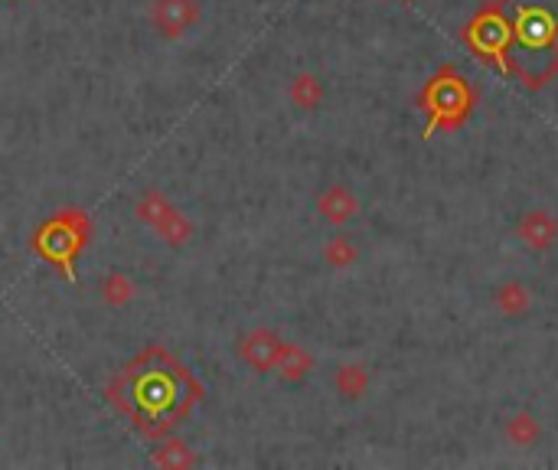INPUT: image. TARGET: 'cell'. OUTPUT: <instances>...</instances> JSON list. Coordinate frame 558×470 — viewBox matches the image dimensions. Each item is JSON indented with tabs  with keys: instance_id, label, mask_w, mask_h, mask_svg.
<instances>
[{
	"instance_id": "obj_3",
	"label": "cell",
	"mask_w": 558,
	"mask_h": 470,
	"mask_svg": "<svg viewBox=\"0 0 558 470\" xmlns=\"http://www.w3.org/2000/svg\"><path fill=\"white\" fill-rule=\"evenodd\" d=\"M464 82L461 79H451V82H441V85H434V98H431V105L438 115H457V108H464Z\"/></svg>"
},
{
	"instance_id": "obj_1",
	"label": "cell",
	"mask_w": 558,
	"mask_h": 470,
	"mask_svg": "<svg viewBox=\"0 0 558 470\" xmlns=\"http://www.w3.org/2000/svg\"><path fill=\"white\" fill-rule=\"evenodd\" d=\"M193 20H196L193 0H157L154 4V23L164 36H177L183 30H190Z\"/></svg>"
},
{
	"instance_id": "obj_4",
	"label": "cell",
	"mask_w": 558,
	"mask_h": 470,
	"mask_svg": "<svg viewBox=\"0 0 558 470\" xmlns=\"http://www.w3.org/2000/svg\"><path fill=\"white\" fill-rule=\"evenodd\" d=\"M519 232H523V239L532 245V249H545V245H552V239H555V222L545 213H529Z\"/></svg>"
},
{
	"instance_id": "obj_5",
	"label": "cell",
	"mask_w": 558,
	"mask_h": 470,
	"mask_svg": "<svg viewBox=\"0 0 558 470\" xmlns=\"http://www.w3.org/2000/svg\"><path fill=\"white\" fill-rule=\"evenodd\" d=\"M320 213H324L330 222H346L356 213V200L343 187H333V190H327L324 200H320Z\"/></svg>"
},
{
	"instance_id": "obj_8",
	"label": "cell",
	"mask_w": 558,
	"mask_h": 470,
	"mask_svg": "<svg viewBox=\"0 0 558 470\" xmlns=\"http://www.w3.org/2000/svg\"><path fill=\"white\" fill-rule=\"evenodd\" d=\"M105 298L111 301V304H121V301H128L131 298V284L124 281V278H111V281H105Z\"/></svg>"
},
{
	"instance_id": "obj_6",
	"label": "cell",
	"mask_w": 558,
	"mask_h": 470,
	"mask_svg": "<svg viewBox=\"0 0 558 470\" xmlns=\"http://www.w3.org/2000/svg\"><path fill=\"white\" fill-rule=\"evenodd\" d=\"M291 98H294V105H301V108H314V105H317V98H320V85H317V79H310V76H297L294 85H291Z\"/></svg>"
},
{
	"instance_id": "obj_9",
	"label": "cell",
	"mask_w": 558,
	"mask_h": 470,
	"mask_svg": "<svg viewBox=\"0 0 558 470\" xmlns=\"http://www.w3.org/2000/svg\"><path fill=\"white\" fill-rule=\"evenodd\" d=\"M327 255H330V262H333V265H346V262H353V255H356V252H353L343 239H337V242H333L330 249H327Z\"/></svg>"
},
{
	"instance_id": "obj_2",
	"label": "cell",
	"mask_w": 558,
	"mask_h": 470,
	"mask_svg": "<svg viewBox=\"0 0 558 470\" xmlns=\"http://www.w3.org/2000/svg\"><path fill=\"white\" fill-rule=\"evenodd\" d=\"M281 350H284V343L278 337H271V333H252L245 343H242V356L248 363H252L255 369H271V366H278L281 360Z\"/></svg>"
},
{
	"instance_id": "obj_7",
	"label": "cell",
	"mask_w": 558,
	"mask_h": 470,
	"mask_svg": "<svg viewBox=\"0 0 558 470\" xmlns=\"http://www.w3.org/2000/svg\"><path fill=\"white\" fill-rule=\"evenodd\" d=\"M337 386H340V392L346 395V399H356V395L363 392V386H366L363 369H359V366H346V369H340Z\"/></svg>"
}]
</instances>
